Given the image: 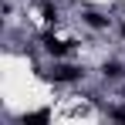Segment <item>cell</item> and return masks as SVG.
<instances>
[{
	"label": "cell",
	"mask_w": 125,
	"mask_h": 125,
	"mask_svg": "<svg viewBox=\"0 0 125 125\" xmlns=\"http://www.w3.org/2000/svg\"><path fill=\"white\" fill-rule=\"evenodd\" d=\"M44 78L54 84H74L81 81V68H74V64H54L51 71H44Z\"/></svg>",
	"instance_id": "obj_1"
},
{
	"label": "cell",
	"mask_w": 125,
	"mask_h": 125,
	"mask_svg": "<svg viewBox=\"0 0 125 125\" xmlns=\"http://www.w3.org/2000/svg\"><path fill=\"white\" fill-rule=\"evenodd\" d=\"M37 41H41V47H44V51H47V54H54V58H64V54H71V44H64V41H58V37H54L51 31H44V34H41V37H37Z\"/></svg>",
	"instance_id": "obj_2"
},
{
	"label": "cell",
	"mask_w": 125,
	"mask_h": 125,
	"mask_svg": "<svg viewBox=\"0 0 125 125\" xmlns=\"http://www.w3.org/2000/svg\"><path fill=\"white\" fill-rule=\"evenodd\" d=\"M102 74H105V81H122V78H125V68L118 61H105L102 64Z\"/></svg>",
	"instance_id": "obj_3"
},
{
	"label": "cell",
	"mask_w": 125,
	"mask_h": 125,
	"mask_svg": "<svg viewBox=\"0 0 125 125\" xmlns=\"http://www.w3.org/2000/svg\"><path fill=\"white\" fill-rule=\"evenodd\" d=\"M84 24H88V27H95V31H105L112 21H108L105 14H98V10H84Z\"/></svg>",
	"instance_id": "obj_4"
},
{
	"label": "cell",
	"mask_w": 125,
	"mask_h": 125,
	"mask_svg": "<svg viewBox=\"0 0 125 125\" xmlns=\"http://www.w3.org/2000/svg\"><path fill=\"white\" fill-rule=\"evenodd\" d=\"M17 122L21 125H27V122H51V112H47V108H41V112H24Z\"/></svg>",
	"instance_id": "obj_5"
},
{
	"label": "cell",
	"mask_w": 125,
	"mask_h": 125,
	"mask_svg": "<svg viewBox=\"0 0 125 125\" xmlns=\"http://www.w3.org/2000/svg\"><path fill=\"white\" fill-rule=\"evenodd\" d=\"M108 115L118 118V122H125V105H122V108H108Z\"/></svg>",
	"instance_id": "obj_6"
},
{
	"label": "cell",
	"mask_w": 125,
	"mask_h": 125,
	"mask_svg": "<svg viewBox=\"0 0 125 125\" xmlns=\"http://www.w3.org/2000/svg\"><path fill=\"white\" fill-rule=\"evenodd\" d=\"M122 37H125V24H122Z\"/></svg>",
	"instance_id": "obj_7"
}]
</instances>
